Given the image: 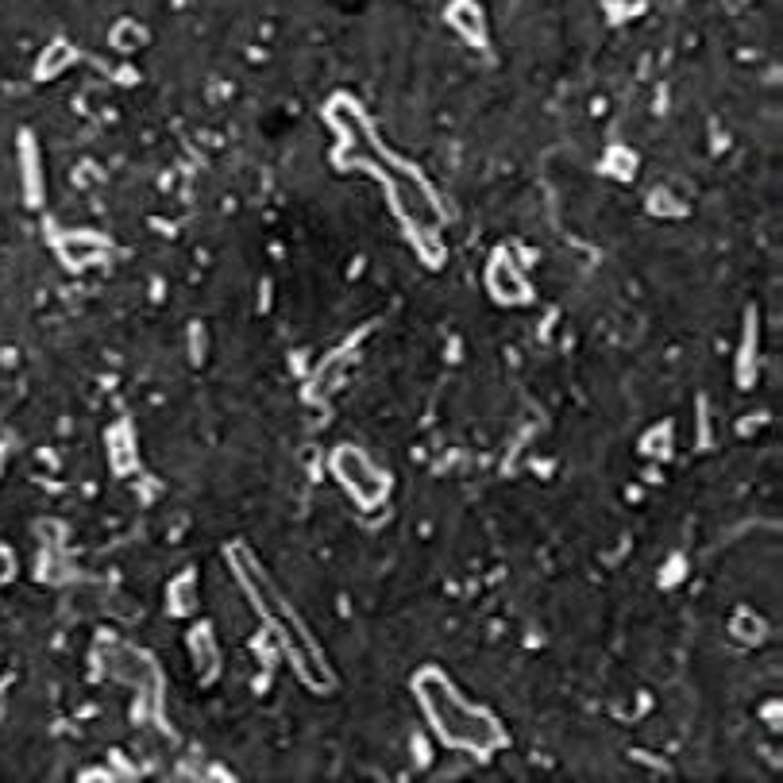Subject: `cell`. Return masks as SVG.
Here are the masks:
<instances>
[{"label": "cell", "instance_id": "cell-2", "mask_svg": "<svg viewBox=\"0 0 783 783\" xmlns=\"http://www.w3.org/2000/svg\"><path fill=\"white\" fill-rule=\"evenodd\" d=\"M421 699L424 706H429V722L441 729L444 741L471 745V749H490V745L498 741L494 722H490L487 714H479V710H471L467 702H459L456 691H452L441 676L421 679Z\"/></svg>", "mask_w": 783, "mask_h": 783}, {"label": "cell", "instance_id": "cell-1", "mask_svg": "<svg viewBox=\"0 0 783 783\" xmlns=\"http://www.w3.org/2000/svg\"><path fill=\"white\" fill-rule=\"evenodd\" d=\"M236 563H239V575H244V583L252 587V595H255V603L262 606V613L270 618V626L282 633V641H287V648H290V656L297 661V668L305 671V676L313 679L317 687H325L328 683V668H325V661H320V653H317V645H313V636L302 629V621L294 618V610L287 606V598L278 595L274 587H270V580L267 575L255 568L252 560H244V552L236 556Z\"/></svg>", "mask_w": 783, "mask_h": 783}]
</instances>
